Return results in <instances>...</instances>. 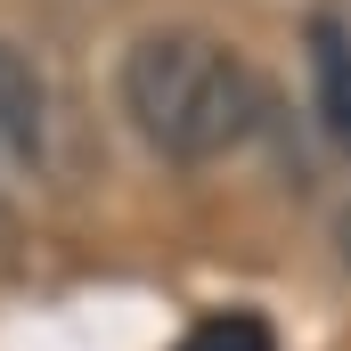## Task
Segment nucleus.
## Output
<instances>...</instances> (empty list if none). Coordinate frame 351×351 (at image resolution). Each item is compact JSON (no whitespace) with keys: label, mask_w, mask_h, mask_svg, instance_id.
<instances>
[{"label":"nucleus","mask_w":351,"mask_h":351,"mask_svg":"<svg viewBox=\"0 0 351 351\" xmlns=\"http://www.w3.org/2000/svg\"><path fill=\"white\" fill-rule=\"evenodd\" d=\"M262 74L213 33H139L123 58V114L164 164H221L262 131Z\"/></svg>","instance_id":"obj_1"},{"label":"nucleus","mask_w":351,"mask_h":351,"mask_svg":"<svg viewBox=\"0 0 351 351\" xmlns=\"http://www.w3.org/2000/svg\"><path fill=\"white\" fill-rule=\"evenodd\" d=\"M49 131V90L16 41H0V156H33Z\"/></svg>","instance_id":"obj_2"},{"label":"nucleus","mask_w":351,"mask_h":351,"mask_svg":"<svg viewBox=\"0 0 351 351\" xmlns=\"http://www.w3.org/2000/svg\"><path fill=\"white\" fill-rule=\"evenodd\" d=\"M311 90H319V123H327V139L351 147V33L335 25V16L311 25Z\"/></svg>","instance_id":"obj_3"},{"label":"nucleus","mask_w":351,"mask_h":351,"mask_svg":"<svg viewBox=\"0 0 351 351\" xmlns=\"http://www.w3.org/2000/svg\"><path fill=\"white\" fill-rule=\"evenodd\" d=\"M180 351H269V327L254 311H221V319H204Z\"/></svg>","instance_id":"obj_4"},{"label":"nucleus","mask_w":351,"mask_h":351,"mask_svg":"<svg viewBox=\"0 0 351 351\" xmlns=\"http://www.w3.org/2000/svg\"><path fill=\"white\" fill-rule=\"evenodd\" d=\"M335 245H343V269H351V204L335 213Z\"/></svg>","instance_id":"obj_5"}]
</instances>
